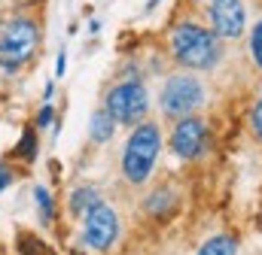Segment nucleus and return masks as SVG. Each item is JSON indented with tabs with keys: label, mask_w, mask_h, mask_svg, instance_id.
Listing matches in <instances>:
<instances>
[{
	"label": "nucleus",
	"mask_w": 262,
	"mask_h": 255,
	"mask_svg": "<svg viewBox=\"0 0 262 255\" xmlns=\"http://www.w3.org/2000/svg\"><path fill=\"white\" fill-rule=\"evenodd\" d=\"M171 52L177 64L189 67V70H213L223 49H220V37L207 28H201L195 21H180L171 34Z\"/></svg>",
	"instance_id": "nucleus-1"
},
{
	"label": "nucleus",
	"mask_w": 262,
	"mask_h": 255,
	"mask_svg": "<svg viewBox=\"0 0 262 255\" xmlns=\"http://www.w3.org/2000/svg\"><path fill=\"white\" fill-rule=\"evenodd\" d=\"M40 46V24L31 18H15L0 31V67L6 73H15L18 67L34 58Z\"/></svg>",
	"instance_id": "nucleus-2"
},
{
	"label": "nucleus",
	"mask_w": 262,
	"mask_h": 255,
	"mask_svg": "<svg viewBox=\"0 0 262 255\" xmlns=\"http://www.w3.org/2000/svg\"><path fill=\"white\" fill-rule=\"evenodd\" d=\"M162 149V134L156 125H140L125 143V155H122V173L128 176V183H146L149 170L156 167Z\"/></svg>",
	"instance_id": "nucleus-3"
},
{
	"label": "nucleus",
	"mask_w": 262,
	"mask_h": 255,
	"mask_svg": "<svg viewBox=\"0 0 262 255\" xmlns=\"http://www.w3.org/2000/svg\"><path fill=\"white\" fill-rule=\"evenodd\" d=\"M204 104V85L198 82L195 76L189 73H180V76H171L162 88V110L171 116V119H186L192 116L198 107Z\"/></svg>",
	"instance_id": "nucleus-4"
},
{
	"label": "nucleus",
	"mask_w": 262,
	"mask_h": 255,
	"mask_svg": "<svg viewBox=\"0 0 262 255\" xmlns=\"http://www.w3.org/2000/svg\"><path fill=\"white\" fill-rule=\"evenodd\" d=\"M149 110V94L143 88V82H122L107 94V113L122 122V125H134L146 116Z\"/></svg>",
	"instance_id": "nucleus-5"
},
{
	"label": "nucleus",
	"mask_w": 262,
	"mask_h": 255,
	"mask_svg": "<svg viewBox=\"0 0 262 255\" xmlns=\"http://www.w3.org/2000/svg\"><path fill=\"white\" fill-rule=\"evenodd\" d=\"M82 237L92 249H110L119 237V216L110 203L98 200L89 213H85V228H82Z\"/></svg>",
	"instance_id": "nucleus-6"
},
{
	"label": "nucleus",
	"mask_w": 262,
	"mask_h": 255,
	"mask_svg": "<svg viewBox=\"0 0 262 255\" xmlns=\"http://www.w3.org/2000/svg\"><path fill=\"white\" fill-rule=\"evenodd\" d=\"M207 15L220 40H238L247 28V12L241 0H210Z\"/></svg>",
	"instance_id": "nucleus-7"
},
{
	"label": "nucleus",
	"mask_w": 262,
	"mask_h": 255,
	"mask_svg": "<svg viewBox=\"0 0 262 255\" xmlns=\"http://www.w3.org/2000/svg\"><path fill=\"white\" fill-rule=\"evenodd\" d=\"M201 143H204V122H198V119H180L177 128H174V134H171V149H174V155H180V158H195L198 152H201Z\"/></svg>",
	"instance_id": "nucleus-8"
},
{
	"label": "nucleus",
	"mask_w": 262,
	"mask_h": 255,
	"mask_svg": "<svg viewBox=\"0 0 262 255\" xmlns=\"http://www.w3.org/2000/svg\"><path fill=\"white\" fill-rule=\"evenodd\" d=\"M113 125H116V119H113L107 110H98V113L92 116V140H95V143H107V140L113 137Z\"/></svg>",
	"instance_id": "nucleus-9"
},
{
	"label": "nucleus",
	"mask_w": 262,
	"mask_h": 255,
	"mask_svg": "<svg viewBox=\"0 0 262 255\" xmlns=\"http://www.w3.org/2000/svg\"><path fill=\"white\" fill-rule=\"evenodd\" d=\"M198 255H238V243L232 240V237H226V234H220V237H213V240H207Z\"/></svg>",
	"instance_id": "nucleus-10"
},
{
	"label": "nucleus",
	"mask_w": 262,
	"mask_h": 255,
	"mask_svg": "<svg viewBox=\"0 0 262 255\" xmlns=\"http://www.w3.org/2000/svg\"><path fill=\"white\" fill-rule=\"evenodd\" d=\"M101 197H98V191L92 189V186H85V189H79V191H73V197H70V213H89L95 203H98Z\"/></svg>",
	"instance_id": "nucleus-11"
},
{
	"label": "nucleus",
	"mask_w": 262,
	"mask_h": 255,
	"mask_svg": "<svg viewBox=\"0 0 262 255\" xmlns=\"http://www.w3.org/2000/svg\"><path fill=\"white\" fill-rule=\"evenodd\" d=\"M171 207H174V194H171V191H156V194H149V197H146V210H149V213H156V216L168 213Z\"/></svg>",
	"instance_id": "nucleus-12"
},
{
	"label": "nucleus",
	"mask_w": 262,
	"mask_h": 255,
	"mask_svg": "<svg viewBox=\"0 0 262 255\" xmlns=\"http://www.w3.org/2000/svg\"><path fill=\"white\" fill-rule=\"evenodd\" d=\"M34 197H37V207H40V219L43 222H52V197H49V191L43 189V186H37L34 189Z\"/></svg>",
	"instance_id": "nucleus-13"
},
{
	"label": "nucleus",
	"mask_w": 262,
	"mask_h": 255,
	"mask_svg": "<svg viewBox=\"0 0 262 255\" xmlns=\"http://www.w3.org/2000/svg\"><path fill=\"white\" fill-rule=\"evenodd\" d=\"M250 55H253V61L262 67V21L253 24V34H250Z\"/></svg>",
	"instance_id": "nucleus-14"
},
{
	"label": "nucleus",
	"mask_w": 262,
	"mask_h": 255,
	"mask_svg": "<svg viewBox=\"0 0 262 255\" xmlns=\"http://www.w3.org/2000/svg\"><path fill=\"white\" fill-rule=\"evenodd\" d=\"M34 152H37V137H34V131H25L21 146H18V155H21L25 161H31V158H34Z\"/></svg>",
	"instance_id": "nucleus-15"
},
{
	"label": "nucleus",
	"mask_w": 262,
	"mask_h": 255,
	"mask_svg": "<svg viewBox=\"0 0 262 255\" xmlns=\"http://www.w3.org/2000/svg\"><path fill=\"white\" fill-rule=\"evenodd\" d=\"M253 128H256V134H259V140H262V100L253 107Z\"/></svg>",
	"instance_id": "nucleus-16"
},
{
	"label": "nucleus",
	"mask_w": 262,
	"mask_h": 255,
	"mask_svg": "<svg viewBox=\"0 0 262 255\" xmlns=\"http://www.w3.org/2000/svg\"><path fill=\"white\" fill-rule=\"evenodd\" d=\"M9 183H12V170H9V167H6V164H0V191L6 189V186H9Z\"/></svg>",
	"instance_id": "nucleus-17"
},
{
	"label": "nucleus",
	"mask_w": 262,
	"mask_h": 255,
	"mask_svg": "<svg viewBox=\"0 0 262 255\" xmlns=\"http://www.w3.org/2000/svg\"><path fill=\"white\" fill-rule=\"evenodd\" d=\"M49 122H52V107H43V113H40L37 125H49Z\"/></svg>",
	"instance_id": "nucleus-18"
},
{
	"label": "nucleus",
	"mask_w": 262,
	"mask_h": 255,
	"mask_svg": "<svg viewBox=\"0 0 262 255\" xmlns=\"http://www.w3.org/2000/svg\"><path fill=\"white\" fill-rule=\"evenodd\" d=\"M55 73H58V76L64 73V55H58V61H55Z\"/></svg>",
	"instance_id": "nucleus-19"
},
{
	"label": "nucleus",
	"mask_w": 262,
	"mask_h": 255,
	"mask_svg": "<svg viewBox=\"0 0 262 255\" xmlns=\"http://www.w3.org/2000/svg\"><path fill=\"white\" fill-rule=\"evenodd\" d=\"M159 3H162V0H146V9H156Z\"/></svg>",
	"instance_id": "nucleus-20"
}]
</instances>
